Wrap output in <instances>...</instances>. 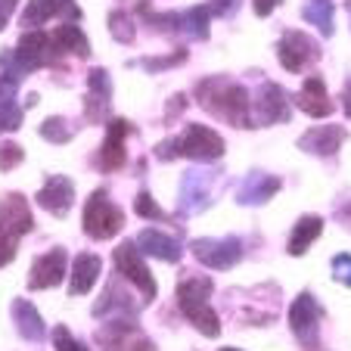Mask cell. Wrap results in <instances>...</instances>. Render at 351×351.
I'll list each match as a JSON object with an SVG mask.
<instances>
[{
	"mask_svg": "<svg viewBox=\"0 0 351 351\" xmlns=\"http://www.w3.org/2000/svg\"><path fill=\"white\" fill-rule=\"evenodd\" d=\"M196 99L199 106L208 109L215 119L230 121L233 128H255L252 125V97L243 84L224 78V75H215L196 84Z\"/></svg>",
	"mask_w": 351,
	"mask_h": 351,
	"instance_id": "1",
	"label": "cell"
},
{
	"mask_svg": "<svg viewBox=\"0 0 351 351\" xmlns=\"http://www.w3.org/2000/svg\"><path fill=\"white\" fill-rule=\"evenodd\" d=\"M212 277H190L178 286V308L193 326H196L202 336L218 339L221 332V317L212 311L208 298H212Z\"/></svg>",
	"mask_w": 351,
	"mask_h": 351,
	"instance_id": "2",
	"label": "cell"
},
{
	"mask_svg": "<svg viewBox=\"0 0 351 351\" xmlns=\"http://www.w3.org/2000/svg\"><path fill=\"white\" fill-rule=\"evenodd\" d=\"M81 224H84L87 237L103 243V239H112L125 230V212L109 199L106 190H93L84 206V215H81Z\"/></svg>",
	"mask_w": 351,
	"mask_h": 351,
	"instance_id": "3",
	"label": "cell"
},
{
	"mask_svg": "<svg viewBox=\"0 0 351 351\" xmlns=\"http://www.w3.org/2000/svg\"><path fill=\"white\" fill-rule=\"evenodd\" d=\"M115 267H119V277L131 280V283L140 289L143 305H149V302L159 295V286H156L149 267L143 265V252L137 249V243H121L119 249H115Z\"/></svg>",
	"mask_w": 351,
	"mask_h": 351,
	"instance_id": "4",
	"label": "cell"
},
{
	"mask_svg": "<svg viewBox=\"0 0 351 351\" xmlns=\"http://www.w3.org/2000/svg\"><path fill=\"white\" fill-rule=\"evenodd\" d=\"M193 255H196L199 265L212 267V271H230L233 265H239L243 258V243L237 237H202V239H193L190 243Z\"/></svg>",
	"mask_w": 351,
	"mask_h": 351,
	"instance_id": "5",
	"label": "cell"
},
{
	"mask_svg": "<svg viewBox=\"0 0 351 351\" xmlns=\"http://www.w3.org/2000/svg\"><path fill=\"white\" fill-rule=\"evenodd\" d=\"M180 156L193 162H215L224 156V137L218 131H212L208 125H186V131L178 137Z\"/></svg>",
	"mask_w": 351,
	"mask_h": 351,
	"instance_id": "6",
	"label": "cell"
},
{
	"mask_svg": "<svg viewBox=\"0 0 351 351\" xmlns=\"http://www.w3.org/2000/svg\"><path fill=\"white\" fill-rule=\"evenodd\" d=\"M289 326L305 348H320V305L311 292H302L289 305Z\"/></svg>",
	"mask_w": 351,
	"mask_h": 351,
	"instance_id": "7",
	"label": "cell"
},
{
	"mask_svg": "<svg viewBox=\"0 0 351 351\" xmlns=\"http://www.w3.org/2000/svg\"><path fill=\"white\" fill-rule=\"evenodd\" d=\"M277 60L286 72H302L305 66L320 60V44L305 32H286L277 40Z\"/></svg>",
	"mask_w": 351,
	"mask_h": 351,
	"instance_id": "8",
	"label": "cell"
},
{
	"mask_svg": "<svg viewBox=\"0 0 351 351\" xmlns=\"http://www.w3.org/2000/svg\"><path fill=\"white\" fill-rule=\"evenodd\" d=\"M280 121H289V99H286V90L280 84L265 81L252 103V125L267 128V125H280Z\"/></svg>",
	"mask_w": 351,
	"mask_h": 351,
	"instance_id": "9",
	"label": "cell"
},
{
	"mask_svg": "<svg viewBox=\"0 0 351 351\" xmlns=\"http://www.w3.org/2000/svg\"><path fill=\"white\" fill-rule=\"evenodd\" d=\"M218 171H186L180 180V215H199L212 206V184Z\"/></svg>",
	"mask_w": 351,
	"mask_h": 351,
	"instance_id": "10",
	"label": "cell"
},
{
	"mask_svg": "<svg viewBox=\"0 0 351 351\" xmlns=\"http://www.w3.org/2000/svg\"><path fill=\"white\" fill-rule=\"evenodd\" d=\"M32 227H34V218L22 193H7L0 199V233L19 239L25 233H32Z\"/></svg>",
	"mask_w": 351,
	"mask_h": 351,
	"instance_id": "11",
	"label": "cell"
},
{
	"mask_svg": "<svg viewBox=\"0 0 351 351\" xmlns=\"http://www.w3.org/2000/svg\"><path fill=\"white\" fill-rule=\"evenodd\" d=\"M69 274V255L66 249H50L47 255L34 258L32 277H28V289H53L62 283V277Z\"/></svg>",
	"mask_w": 351,
	"mask_h": 351,
	"instance_id": "12",
	"label": "cell"
},
{
	"mask_svg": "<svg viewBox=\"0 0 351 351\" xmlns=\"http://www.w3.org/2000/svg\"><path fill=\"white\" fill-rule=\"evenodd\" d=\"M131 121L125 119H112L106 128V140H103V146H99V156H97V165L103 168V171H119L121 165H125L128 153H125V137L131 134Z\"/></svg>",
	"mask_w": 351,
	"mask_h": 351,
	"instance_id": "13",
	"label": "cell"
},
{
	"mask_svg": "<svg viewBox=\"0 0 351 351\" xmlns=\"http://www.w3.org/2000/svg\"><path fill=\"white\" fill-rule=\"evenodd\" d=\"M109 103H112V78H109L106 69H90V75H87V103H84L87 121L99 125L109 112Z\"/></svg>",
	"mask_w": 351,
	"mask_h": 351,
	"instance_id": "14",
	"label": "cell"
},
{
	"mask_svg": "<svg viewBox=\"0 0 351 351\" xmlns=\"http://www.w3.org/2000/svg\"><path fill=\"white\" fill-rule=\"evenodd\" d=\"M34 199H38V206L44 208V212H50L53 218H66L72 202H75V184L66 178V174H50L44 190H40Z\"/></svg>",
	"mask_w": 351,
	"mask_h": 351,
	"instance_id": "15",
	"label": "cell"
},
{
	"mask_svg": "<svg viewBox=\"0 0 351 351\" xmlns=\"http://www.w3.org/2000/svg\"><path fill=\"white\" fill-rule=\"evenodd\" d=\"M50 19L78 22L81 10L75 7V0H28L25 13H22V25L34 28V25H44V22H50Z\"/></svg>",
	"mask_w": 351,
	"mask_h": 351,
	"instance_id": "16",
	"label": "cell"
},
{
	"mask_svg": "<svg viewBox=\"0 0 351 351\" xmlns=\"http://www.w3.org/2000/svg\"><path fill=\"white\" fill-rule=\"evenodd\" d=\"M280 178L265 171H252L249 178H243V184L237 186V202L239 206H265L280 193Z\"/></svg>",
	"mask_w": 351,
	"mask_h": 351,
	"instance_id": "17",
	"label": "cell"
},
{
	"mask_svg": "<svg viewBox=\"0 0 351 351\" xmlns=\"http://www.w3.org/2000/svg\"><path fill=\"white\" fill-rule=\"evenodd\" d=\"M345 137H348V131L342 125H317L298 140V149H305L311 156H336L342 149Z\"/></svg>",
	"mask_w": 351,
	"mask_h": 351,
	"instance_id": "18",
	"label": "cell"
},
{
	"mask_svg": "<svg viewBox=\"0 0 351 351\" xmlns=\"http://www.w3.org/2000/svg\"><path fill=\"white\" fill-rule=\"evenodd\" d=\"M295 106L305 115H311V119H330L332 109H336L330 93H326L324 78H317V75H311V78L302 84V90H298V97H295Z\"/></svg>",
	"mask_w": 351,
	"mask_h": 351,
	"instance_id": "19",
	"label": "cell"
},
{
	"mask_svg": "<svg viewBox=\"0 0 351 351\" xmlns=\"http://www.w3.org/2000/svg\"><path fill=\"white\" fill-rule=\"evenodd\" d=\"M137 249L143 255H153V258L168 261V265H178L180 255H184V249H180L178 239L168 237V233H162V230H149V227L137 237Z\"/></svg>",
	"mask_w": 351,
	"mask_h": 351,
	"instance_id": "20",
	"label": "cell"
},
{
	"mask_svg": "<svg viewBox=\"0 0 351 351\" xmlns=\"http://www.w3.org/2000/svg\"><path fill=\"white\" fill-rule=\"evenodd\" d=\"M99 274H103V261H99V255H93V252L75 255L69 292H72V295H87V292L93 289V283L99 280Z\"/></svg>",
	"mask_w": 351,
	"mask_h": 351,
	"instance_id": "21",
	"label": "cell"
},
{
	"mask_svg": "<svg viewBox=\"0 0 351 351\" xmlns=\"http://www.w3.org/2000/svg\"><path fill=\"white\" fill-rule=\"evenodd\" d=\"M13 320H16L19 336L28 339V342H44V339H47L44 317H40L38 308H34L28 298H16V302H13Z\"/></svg>",
	"mask_w": 351,
	"mask_h": 351,
	"instance_id": "22",
	"label": "cell"
},
{
	"mask_svg": "<svg viewBox=\"0 0 351 351\" xmlns=\"http://www.w3.org/2000/svg\"><path fill=\"white\" fill-rule=\"evenodd\" d=\"M324 233V218L320 215H305L298 218L295 227H292V237H289V255H305L308 245Z\"/></svg>",
	"mask_w": 351,
	"mask_h": 351,
	"instance_id": "23",
	"label": "cell"
},
{
	"mask_svg": "<svg viewBox=\"0 0 351 351\" xmlns=\"http://www.w3.org/2000/svg\"><path fill=\"white\" fill-rule=\"evenodd\" d=\"M53 40H56V47H60V53H75L78 60H87V56H90V44H87L81 25H75V22H66V25L56 28Z\"/></svg>",
	"mask_w": 351,
	"mask_h": 351,
	"instance_id": "24",
	"label": "cell"
},
{
	"mask_svg": "<svg viewBox=\"0 0 351 351\" xmlns=\"http://www.w3.org/2000/svg\"><path fill=\"white\" fill-rule=\"evenodd\" d=\"M332 13H336L332 0H308L305 7H302V19H305L308 25L317 28L324 38L332 34Z\"/></svg>",
	"mask_w": 351,
	"mask_h": 351,
	"instance_id": "25",
	"label": "cell"
},
{
	"mask_svg": "<svg viewBox=\"0 0 351 351\" xmlns=\"http://www.w3.org/2000/svg\"><path fill=\"white\" fill-rule=\"evenodd\" d=\"M208 16H212L208 7H190L186 13H180V32H186L196 40H206L208 38Z\"/></svg>",
	"mask_w": 351,
	"mask_h": 351,
	"instance_id": "26",
	"label": "cell"
},
{
	"mask_svg": "<svg viewBox=\"0 0 351 351\" xmlns=\"http://www.w3.org/2000/svg\"><path fill=\"white\" fill-rule=\"evenodd\" d=\"M40 137L50 140V143H69L75 137V125L69 119H62V115H53V119H47L40 125Z\"/></svg>",
	"mask_w": 351,
	"mask_h": 351,
	"instance_id": "27",
	"label": "cell"
},
{
	"mask_svg": "<svg viewBox=\"0 0 351 351\" xmlns=\"http://www.w3.org/2000/svg\"><path fill=\"white\" fill-rule=\"evenodd\" d=\"M109 32H112V38L119 40V44H134V38H137V28H134L131 16L121 13V10L109 13Z\"/></svg>",
	"mask_w": 351,
	"mask_h": 351,
	"instance_id": "28",
	"label": "cell"
},
{
	"mask_svg": "<svg viewBox=\"0 0 351 351\" xmlns=\"http://www.w3.org/2000/svg\"><path fill=\"white\" fill-rule=\"evenodd\" d=\"M22 119H25V112H22V106L16 103L13 97L0 99V134L19 131V128H22Z\"/></svg>",
	"mask_w": 351,
	"mask_h": 351,
	"instance_id": "29",
	"label": "cell"
},
{
	"mask_svg": "<svg viewBox=\"0 0 351 351\" xmlns=\"http://www.w3.org/2000/svg\"><path fill=\"white\" fill-rule=\"evenodd\" d=\"M180 62H186V50H178V53H168V56H146V60H137V62H131V66H143L149 75H156L171 66H180Z\"/></svg>",
	"mask_w": 351,
	"mask_h": 351,
	"instance_id": "30",
	"label": "cell"
},
{
	"mask_svg": "<svg viewBox=\"0 0 351 351\" xmlns=\"http://www.w3.org/2000/svg\"><path fill=\"white\" fill-rule=\"evenodd\" d=\"M134 208H137V215H140V218H146V221H165L168 218V215L159 208V202L153 199V193H149V190H140L137 193Z\"/></svg>",
	"mask_w": 351,
	"mask_h": 351,
	"instance_id": "31",
	"label": "cell"
},
{
	"mask_svg": "<svg viewBox=\"0 0 351 351\" xmlns=\"http://www.w3.org/2000/svg\"><path fill=\"white\" fill-rule=\"evenodd\" d=\"M25 159V149L19 143H0V171H13Z\"/></svg>",
	"mask_w": 351,
	"mask_h": 351,
	"instance_id": "32",
	"label": "cell"
},
{
	"mask_svg": "<svg viewBox=\"0 0 351 351\" xmlns=\"http://www.w3.org/2000/svg\"><path fill=\"white\" fill-rule=\"evenodd\" d=\"M332 280L342 286H351V255L342 252L332 258Z\"/></svg>",
	"mask_w": 351,
	"mask_h": 351,
	"instance_id": "33",
	"label": "cell"
},
{
	"mask_svg": "<svg viewBox=\"0 0 351 351\" xmlns=\"http://www.w3.org/2000/svg\"><path fill=\"white\" fill-rule=\"evenodd\" d=\"M53 345H56V351H87L84 345L75 342V339L69 336L66 326H56V330H53Z\"/></svg>",
	"mask_w": 351,
	"mask_h": 351,
	"instance_id": "34",
	"label": "cell"
},
{
	"mask_svg": "<svg viewBox=\"0 0 351 351\" xmlns=\"http://www.w3.org/2000/svg\"><path fill=\"white\" fill-rule=\"evenodd\" d=\"M16 243H19V239L7 237V233H0V267H7L10 261L16 258Z\"/></svg>",
	"mask_w": 351,
	"mask_h": 351,
	"instance_id": "35",
	"label": "cell"
},
{
	"mask_svg": "<svg viewBox=\"0 0 351 351\" xmlns=\"http://www.w3.org/2000/svg\"><path fill=\"white\" fill-rule=\"evenodd\" d=\"M239 3H243V0H212V13L215 16H233L239 10Z\"/></svg>",
	"mask_w": 351,
	"mask_h": 351,
	"instance_id": "36",
	"label": "cell"
},
{
	"mask_svg": "<svg viewBox=\"0 0 351 351\" xmlns=\"http://www.w3.org/2000/svg\"><path fill=\"white\" fill-rule=\"evenodd\" d=\"M280 3H283V0H252V7H255V16H261V19H265V16H271L274 10L280 7Z\"/></svg>",
	"mask_w": 351,
	"mask_h": 351,
	"instance_id": "37",
	"label": "cell"
},
{
	"mask_svg": "<svg viewBox=\"0 0 351 351\" xmlns=\"http://www.w3.org/2000/svg\"><path fill=\"white\" fill-rule=\"evenodd\" d=\"M16 7H19V0H0V32L7 28L10 16L16 13Z\"/></svg>",
	"mask_w": 351,
	"mask_h": 351,
	"instance_id": "38",
	"label": "cell"
},
{
	"mask_svg": "<svg viewBox=\"0 0 351 351\" xmlns=\"http://www.w3.org/2000/svg\"><path fill=\"white\" fill-rule=\"evenodd\" d=\"M342 109H345V115L351 119V78L345 81V87H342Z\"/></svg>",
	"mask_w": 351,
	"mask_h": 351,
	"instance_id": "39",
	"label": "cell"
},
{
	"mask_svg": "<svg viewBox=\"0 0 351 351\" xmlns=\"http://www.w3.org/2000/svg\"><path fill=\"white\" fill-rule=\"evenodd\" d=\"M13 90H16V84H13V81H7V78H3V75H0V99L13 97Z\"/></svg>",
	"mask_w": 351,
	"mask_h": 351,
	"instance_id": "40",
	"label": "cell"
},
{
	"mask_svg": "<svg viewBox=\"0 0 351 351\" xmlns=\"http://www.w3.org/2000/svg\"><path fill=\"white\" fill-rule=\"evenodd\" d=\"M345 10H348V13H351V0H345Z\"/></svg>",
	"mask_w": 351,
	"mask_h": 351,
	"instance_id": "41",
	"label": "cell"
},
{
	"mask_svg": "<svg viewBox=\"0 0 351 351\" xmlns=\"http://www.w3.org/2000/svg\"><path fill=\"white\" fill-rule=\"evenodd\" d=\"M221 351H239V348H221Z\"/></svg>",
	"mask_w": 351,
	"mask_h": 351,
	"instance_id": "42",
	"label": "cell"
},
{
	"mask_svg": "<svg viewBox=\"0 0 351 351\" xmlns=\"http://www.w3.org/2000/svg\"><path fill=\"white\" fill-rule=\"evenodd\" d=\"M348 215H351V208H348Z\"/></svg>",
	"mask_w": 351,
	"mask_h": 351,
	"instance_id": "43",
	"label": "cell"
}]
</instances>
